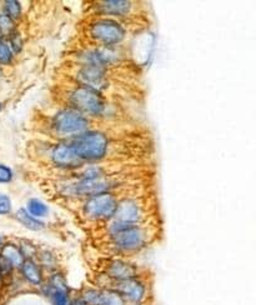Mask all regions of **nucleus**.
Returning <instances> with one entry per match:
<instances>
[{
  "label": "nucleus",
  "mask_w": 256,
  "mask_h": 305,
  "mask_svg": "<svg viewBox=\"0 0 256 305\" xmlns=\"http://www.w3.org/2000/svg\"><path fill=\"white\" fill-rule=\"evenodd\" d=\"M78 159L84 163L113 162L115 157H121L120 139L109 135L103 130H90L67 141Z\"/></svg>",
  "instance_id": "nucleus-1"
},
{
  "label": "nucleus",
  "mask_w": 256,
  "mask_h": 305,
  "mask_svg": "<svg viewBox=\"0 0 256 305\" xmlns=\"http://www.w3.org/2000/svg\"><path fill=\"white\" fill-rule=\"evenodd\" d=\"M65 101L68 108H72L94 120L114 119L117 115V108L105 96L78 84L67 91Z\"/></svg>",
  "instance_id": "nucleus-2"
},
{
  "label": "nucleus",
  "mask_w": 256,
  "mask_h": 305,
  "mask_svg": "<svg viewBox=\"0 0 256 305\" xmlns=\"http://www.w3.org/2000/svg\"><path fill=\"white\" fill-rule=\"evenodd\" d=\"M151 200L143 193L120 199L115 214L108 222L106 231L108 234H113L125 228L145 225L148 217L151 214Z\"/></svg>",
  "instance_id": "nucleus-3"
},
{
  "label": "nucleus",
  "mask_w": 256,
  "mask_h": 305,
  "mask_svg": "<svg viewBox=\"0 0 256 305\" xmlns=\"http://www.w3.org/2000/svg\"><path fill=\"white\" fill-rule=\"evenodd\" d=\"M94 122H95L94 119H90L82 113L67 107L51 118L50 129L54 131L57 139H67L68 141L86 131L95 130L93 128Z\"/></svg>",
  "instance_id": "nucleus-4"
},
{
  "label": "nucleus",
  "mask_w": 256,
  "mask_h": 305,
  "mask_svg": "<svg viewBox=\"0 0 256 305\" xmlns=\"http://www.w3.org/2000/svg\"><path fill=\"white\" fill-rule=\"evenodd\" d=\"M86 35L98 46H115L126 38V26L113 18L98 17L86 28Z\"/></svg>",
  "instance_id": "nucleus-5"
},
{
  "label": "nucleus",
  "mask_w": 256,
  "mask_h": 305,
  "mask_svg": "<svg viewBox=\"0 0 256 305\" xmlns=\"http://www.w3.org/2000/svg\"><path fill=\"white\" fill-rule=\"evenodd\" d=\"M154 238V231L149 225L125 228L109 234V241L114 251L120 254H132L145 248Z\"/></svg>",
  "instance_id": "nucleus-6"
},
{
  "label": "nucleus",
  "mask_w": 256,
  "mask_h": 305,
  "mask_svg": "<svg viewBox=\"0 0 256 305\" xmlns=\"http://www.w3.org/2000/svg\"><path fill=\"white\" fill-rule=\"evenodd\" d=\"M120 190L99 194L83 200V217L89 222L108 223L113 218L119 204Z\"/></svg>",
  "instance_id": "nucleus-7"
},
{
  "label": "nucleus",
  "mask_w": 256,
  "mask_h": 305,
  "mask_svg": "<svg viewBox=\"0 0 256 305\" xmlns=\"http://www.w3.org/2000/svg\"><path fill=\"white\" fill-rule=\"evenodd\" d=\"M113 289L122 296L125 303L130 305L142 304L148 295V286L139 278L113 283Z\"/></svg>",
  "instance_id": "nucleus-8"
},
{
  "label": "nucleus",
  "mask_w": 256,
  "mask_h": 305,
  "mask_svg": "<svg viewBox=\"0 0 256 305\" xmlns=\"http://www.w3.org/2000/svg\"><path fill=\"white\" fill-rule=\"evenodd\" d=\"M138 267L132 263L122 259H113L106 264L104 275L108 278L111 283H120L129 279L138 278Z\"/></svg>",
  "instance_id": "nucleus-9"
},
{
  "label": "nucleus",
  "mask_w": 256,
  "mask_h": 305,
  "mask_svg": "<svg viewBox=\"0 0 256 305\" xmlns=\"http://www.w3.org/2000/svg\"><path fill=\"white\" fill-rule=\"evenodd\" d=\"M95 5L98 7L95 8L98 17L113 18L121 22V20L129 19L137 4L132 2H100L96 3Z\"/></svg>",
  "instance_id": "nucleus-10"
},
{
  "label": "nucleus",
  "mask_w": 256,
  "mask_h": 305,
  "mask_svg": "<svg viewBox=\"0 0 256 305\" xmlns=\"http://www.w3.org/2000/svg\"><path fill=\"white\" fill-rule=\"evenodd\" d=\"M22 273L23 277L33 285H40L43 283V274H41L40 268L33 260H24V263L22 264Z\"/></svg>",
  "instance_id": "nucleus-11"
},
{
  "label": "nucleus",
  "mask_w": 256,
  "mask_h": 305,
  "mask_svg": "<svg viewBox=\"0 0 256 305\" xmlns=\"http://www.w3.org/2000/svg\"><path fill=\"white\" fill-rule=\"evenodd\" d=\"M98 305H127L122 296L113 288L100 289Z\"/></svg>",
  "instance_id": "nucleus-12"
},
{
  "label": "nucleus",
  "mask_w": 256,
  "mask_h": 305,
  "mask_svg": "<svg viewBox=\"0 0 256 305\" xmlns=\"http://www.w3.org/2000/svg\"><path fill=\"white\" fill-rule=\"evenodd\" d=\"M3 258H4L5 262L9 265H18V267H22V264L24 263V255L23 251H20L19 249L15 248L14 245H8L5 246L4 250H3Z\"/></svg>",
  "instance_id": "nucleus-13"
},
{
  "label": "nucleus",
  "mask_w": 256,
  "mask_h": 305,
  "mask_svg": "<svg viewBox=\"0 0 256 305\" xmlns=\"http://www.w3.org/2000/svg\"><path fill=\"white\" fill-rule=\"evenodd\" d=\"M17 217L25 227L29 229H33V230H40V229L44 228V224L36 218L31 217L30 214L27 212L25 209H20L19 212L17 213Z\"/></svg>",
  "instance_id": "nucleus-14"
},
{
  "label": "nucleus",
  "mask_w": 256,
  "mask_h": 305,
  "mask_svg": "<svg viewBox=\"0 0 256 305\" xmlns=\"http://www.w3.org/2000/svg\"><path fill=\"white\" fill-rule=\"evenodd\" d=\"M28 213L31 217L39 219V218L45 217V215L48 214V208L41 203V201L36 200V199H31L28 204Z\"/></svg>",
  "instance_id": "nucleus-15"
},
{
  "label": "nucleus",
  "mask_w": 256,
  "mask_h": 305,
  "mask_svg": "<svg viewBox=\"0 0 256 305\" xmlns=\"http://www.w3.org/2000/svg\"><path fill=\"white\" fill-rule=\"evenodd\" d=\"M22 14V8H20L19 3L15 2H8L5 4V15L10 19H18Z\"/></svg>",
  "instance_id": "nucleus-16"
},
{
  "label": "nucleus",
  "mask_w": 256,
  "mask_h": 305,
  "mask_svg": "<svg viewBox=\"0 0 256 305\" xmlns=\"http://www.w3.org/2000/svg\"><path fill=\"white\" fill-rule=\"evenodd\" d=\"M51 299H53L54 305H70L68 291L53 290L51 289Z\"/></svg>",
  "instance_id": "nucleus-17"
},
{
  "label": "nucleus",
  "mask_w": 256,
  "mask_h": 305,
  "mask_svg": "<svg viewBox=\"0 0 256 305\" xmlns=\"http://www.w3.org/2000/svg\"><path fill=\"white\" fill-rule=\"evenodd\" d=\"M12 49L8 44H5L4 41L0 40V63H9L12 60Z\"/></svg>",
  "instance_id": "nucleus-18"
},
{
  "label": "nucleus",
  "mask_w": 256,
  "mask_h": 305,
  "mask_svg": "<svg viewBox=\"0 0 256 305\" xmlns=\"http://www.w3.org/2000/svg\"><path fill=\"white\" fill-rule=\"evenodd\" d=\"M12 210V203H10L9 198L7 195L0 194V215H4L10 213Z\"/></svg>",
  "instance_id": "nucleus-19"
},
{
  "label": "nucleus",
  "mask_w": 256,
  "mask_h": 305,
  "mask_svg": "<svg viewBox=\"0 0 256 305\" xmlns=\"http://www.w3.org/2000/svg\"><path fill=\"white\" fill-rule=\"evenodd\" d=\"M13 173L5 165H0V183H8V181L12 180Z\"/></svg>",
  "instance_id": "nucleus-20"
},
{
  "label": "nucleus",
  "mask_w": 256,
  "mask_h": 305,
  "mask_svg": "<svg viewBox=\"0 0 256 305\" xmlns=\"http://www.w3.org/2000/svg\"><path fill=\"white\" fill-rule=\"evenodd\" d=\"M13 29V22L7 15H0V30L9 33Z\"/></svg>",
  "instance_id": "nucleus-21"
},
{
  "label": "nucleus",
  "mask_w": 256,
  "mask_h": 305,
  "mask_svg": "<svg viewBox=\"0 0 256 305\" xmlns=\"http://www.w3.org/2000/svg\"><path fill=\"white\" fill-rule=\"evenodd\" d=\"M70 305H88L82 298H75L70 301Z\"/></svg>",
  "instance_id": "nucleus-22"
},
{
  "label": "nucleus",
  "mask_w": 256,
  "mask_h": 305,
  "mask_svg": "<svg viewBox=\"0 0 256 305\" xmlns=\"http://www.w3.org/2000/svg\"><path fill=\"white\" fill-rule=\"evenodd\" d=\"M138 305H143V304H138Z\"/></svg>",
  "instance_id": "nucleus-23"
}]
</instances>
